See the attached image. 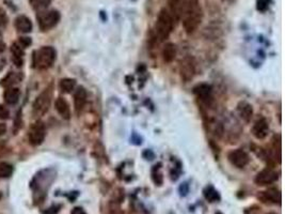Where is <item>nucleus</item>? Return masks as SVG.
Segmentation results:
<instances>
[{
  "instance_id": "ddd939ff",
  "label": "nucleus",
  "mask_w": 285,
  "mask_h": 214,
  "mask_svg": "<svg viewBox=\"0 0 285 214\" xmlns=\"http://www.w3.org/2000/svg\"><path fill=\"white\" fill-rule=\"evenodd\" d=\"M88 94L84 87H78L74 93V106L76 112H79L84 109V107L87 103Z\"/></svg>"
},
{
  "instance_id": "6e6552de",
  "label": "nucleus",
  "mask_w": 285,
  "mask_h": 214,
  "mask_svg": "<svg viewBox=\"0 0 285 214\" xmlns=\"http://www.w3.org/2000/svg\"><path fill=\"white\" fill-rule=\"evenodd\" d=\"M227 159H229L231 164L233 166H235L236 168L246 167L250 161L248 153H247L243 149H236V150L231 151L229 155H227Z\"/></svg>"
},
{
  "instance_id": "a878e982",
  "label": "nucleus",
  "mask_w": 285,
  "mask_h": 214,
  "mask_svg": "<svg viewBox=\"0 0 285 214\" xmlns=\"http://www.w3.org/2000/svg\"><path fill=\"white\" fill-rule=\"evenodd\" d=\"M256 8L258 11L265 12L269 8V0H257Z\"/></svg>"
},
{
  "instance_id": "9b49d317",
  "label": "nucleus",
  "mask_w": 285,
  "mask_h": 214,
  "mask_svg": "<svg viewBox=\"0 0 285 214\" xmlns=\"http://www.w3.org/2000/svg\"><path fill=\"white\" fill-rule=\"evenodd\" d=\"M269 132V125L266 119L261 118L258 120L255 121L254 125L252 128V134L254 135L257 140H264V138L267 137Z\"/></svg>"
},
{
  "instance_id": "4468645a",
  "label": "nucleus",
  "mask_w": 285,
  "mask_h": 214,
  "mask_svg": "<svg viewBox=\"0 0 285 214\" xmlns=\"http://www.w3.org/2000/svg\"><path fill=\"white\" fill-rule=\"evenodd\" d=\"M14 25L16 30L22 34H29L31 33V30H32V23H31L29 17L25 15L17 16L15 18Z\"/></svg>"
},
{
  "instance_id": "423d86ee",
  "label": "nucleus",
  "mask_w": 285,
  "mask_h": 214,
  "mask_svg": "<svg viewBox=\"0 0 285 214\" xmlns=\"http://www.w3.org/2000/svg\"><path fill=\"white\" fill-rule=\"evenodd\" d=\"M45 136L46 128L43 121L37 120L31 125L28 133V140L32 146H39V144H41L44 140H45Z\"/></svg>"
},
{
  "instance_id": "c756f323",
  "label": "nucleus",
  "mask_w": 285,
  "mask_h": 214,
  "mask_svg": "<svg viewBox=\"0 0 285 214\" xmlns=\"http://www.w3.org/2000/svg\"><path fill=\"white\" fill-rule=\"evenodd\" d=\"M5 23H7V16H5L4 11L2 9H0V28L3 27Z\"/></svg>"
},
{
  "instance_id": "2eb2a0df",
  "label": "nucleus",
  "mask_w": 285,
  "mask_h": 214,
  "mask_svg": "<svg viewBox=\"0 0 285 214\" xmlns=\"http://www.w3.org/2000/svg\"><path fill=\"white\" fill-rule=\"evenodd\" d=\"M56 109L58 111V114L65 120H68L71 118V109H69V105L66 102L65 99L63 98H58L56 100Z\"/></svg>"
},
{
  "instance_id": "6ab92c4d",
  "label": "nucleus",
  "mask_w": 285,
  "mask_h": 214,
  "mask_svg": "<svg viewBox=\"0 0 285 214\" xmlns=\"http://www.w3.org/2000/svg\"><path fill=\"white\" fill-rule=\"evenodd\" d=\"M176 56V47L173 43H167L162 48V58L164 62L170 64L172 62Z\"/></svg>"
},
{
  "instance_id": "bb28decb",
  "label": "nucleus",
  "mask_w": 285,
  "mask_h": 214,
  "mask_svg": "<svg viewBox=\"0 0 285 214\" xmlns=\"http://www.w3.org/2000/svg\"><path fill=\"white\" fill-rule=\"evenodd\" d=\"M9 117H10L9 109L5 106L0 105V119H2V120H5V119H8Z\"/></svg>"
},
{
  "instance_id": "dca6fc26",
  "label": "nucleus",
  "mask_w": 285,
  "mask_h": 214,
  "mask_svg": "<svg viewBox=\"0 0 285 214\" xmlns=\"http://www.w3.org/2000/svg\"><path fill=\"white\" fill-rule=\"evenodd\" d=\"M183 2H184V0H170L169 1V7H170L169 13L171 14V16H172L174 23L179 22L181 20L182 11H183Z\"/></svg>"
},
{
  "instance_id": "7c9ffc66",
  "label": "nucleus",
  "mask_w": 285,
  "mask_h": 214,
  "mask_svg": "<svg viewBox=\"0 0 285 214\" xmlns=\"http://www.w3.org/2000/svg\"><path fill=\"white\" fill-rule=\"evenodd\" d=\"M71 214H87V213L84 209H82L81 207H75L74 209L72 210Z\"/></svg>"
},
{
  "instance_id": "393cba45",
  "label": "nucleus",
  "mask_w": 285,
  "mask_h": 214,
  "mask_svg": "<svg viewBox=\"0 0 285 214\" xmlns=\"http://www.w3.org/2000/svg\"><path fill=\"white\" fill-rule=\"evenodd\" d=\"M13 174V167L5 162L0 163V178H9Z\"/></svg>"
},
{
  "instance_id": "c9c22d12",
  "label": "nucleus",
  "mask_w": 285,
  "mask_h": 214,
  "mask_svg": "<svg viewBox=\"0 0 285 214\" xmlns=\"http://www.w3.org/2000/svg\"><path fill=\"white\" fill-rule=\"evenodd\" d=\"M216 214H222V213H220V212H217V213H216Z\"/></svg>"
},
{
  "instance_id": "a211bd4d",
  "label": "nucleus",
  "mask_w": 285,
  "mask_h": 214,
  "mask_svg": "<svg viewBox=\"0 0 285 214\" xmlns=\"http://www.w3.org/2000/svg\"><path fill=\"white\" fill-rule=\"evenodd\" d=\"M237 111L240 118H242L246 122H249L251 120L252 115H253V108L249 103L240 102L237 105Z\"/></svg>"
},
{
  "instance_id": "5701e85b",
  "label": "nucleus",
  "mask_w": 285,
  "mask_h": 214,
  "mask_svg": "<svg viewBox=\"0 0 285 214\" xmlns=\"http://www.w3.org/2000/svg\"><path fill=\"white\" fill-rule=\"evenodd\" d=\"M59 87L63 93H71L76 87V80L73 78H63L60 80Z\"/></svg>"
},
{
  "instance_id": "f3484780",
  "label": "nucleus",
  "mask_w": 285,
  "mask_h": 214,
  "mask_svg": "<svg viewBox=\"0 0 285 214\" xmlns=\"http://www.w3.org/2000/svg\"><path fill=\"white\" fill-rule=\"evenodd\" d=\"M20 96H21V91L18 88L16 87H9L7 88V90L4 91L3 94V98L5 103L9 104V105H15L18 100H20Z\"/></svg>"
},
{
  "instance_id": "cd10ccee",
  "label": "nucleus",
  "mask_w": 285,
  "mask_h": 214,
  "mask_svg": "<svg viewBox=\"0 0 285 214\" xmlns=\"http://www.w3.org/2000/svg\"><path fill=\"white\" fill-rule=\"evenodd\" d=\"M110 214H123L121 208H120V205L116 201L110 205Z\"/></svg>"
},
{
  "instance_id": "0eeeda50",
  "label": "nucleus",
  "mask_w": 285,
  "mask_h": 214,
  "mask_svg": "<svg viewBox=\"0 0 285 214\" xmlns=\"http://www.w3.org/2000/svg\"><path fill=\"white\" fill-rule=\"evenodd\" d=\"M180 74L184 81L191 80L195 74V62L192 57H185L180 64Z\"/></svg>"
},
{
  "instance_id": "2f4dec72",
  "label": "nucleus",
  "mask_w": 285,
  "mask_h": 214,
  "mask_svg": "<svg viewBox=\"0 0 285 214\" xmlns=\"http://www.w3.org/2000/svg\"><path fill=\"white\" fill-rule=\"evenodd\" d=\"M8 147L5 146V144L3 143H0V156H2V155H4L5 153L8 152Z\"/></svg>"
},
{
  "instance_id": "412c9836",
  "label": "nucleus",
  "mask_w": 285,
  "mask_h": 214,
  "mask_svg": "<svg viewBox=\"0 0 285 214\" xmlns=\"http://www.w3.org/2000/svg\"><path fill=\"white\" fill-rule=\"evenodd\" d=\"M203 195L205 199L208 201V203H218L220 200V194L218 193V191L212 185H208L204 188L203 191Z\"/></svg>"
},
{
  "instance_id": "473e14b6",
  "label": "nucleus",
  "mask_w": 285,
  "mask_h": 214,
  "mask_svg": "<svg viewBox=\"0 0 285 214\" xmlns=\"http://www.w3.org/2000/svg\"><path fill=\"white\" fill-rule=\"evenodd\" d=\"M5 132H7V125H5L4 123L0 122V137L4 134Z\"/></svg>"
},
{
  "instance_id": "7ed1b4c3",
  "label": "nucleus",
  "mask_w": 285,
  "mask_h": 214,
  "mask_svg": "<svg viewBox=\"0 0 285 214\" xmlns=\"http://www.w3.org/2000/svg\"><path fill=\"white\" fill-rule=\"evenodd\" d=\"M56 60V50L52 46H43L33 53V66L39 70H47Z\"/></svg>"
},
{
  "instance_id": "72a5a7b5",
  "label": "nucleus",
  "mask_w": 285,
  "mask_h": 214,
  "mask_svg": "<svg viewBox=\"0 0 285 214\" xmlns=\"http://www.w3.org/2000/svg\"><path fill=\"white\" fill-rule=\"evenodd\" d=\"M3 47H4L3 44L0 43V52H2V50H3Z\"/></svg>"
},
{
  "instance_id": "20e7f679",
  "label": "nucleus",
  "mask_w": 285,
  "mask_h": 214,
  "mask_svg": "<svg viewBox=\"0 0 285 214\" xmlns=\"http://www.w3.org/2000/svg\"><path fill=\"white\" fill-rule=\"evenodd\" d=\"M37 24L42 31L53 29L60 22V13L57 10H45L37 13Z\"/></svg>"
},
{
  "instance_id": "1a4fd4ad",
  "label": "nucleus",
  "mask_w": 285,
  "mask_h": 214,
  "mask_svg": "<svg viewBox=\"0 0 285 214\" xmlns=\"http://www.w3.org/2000/svg\"><path fill=\"white\" fill-rule=\"evenodd\" d=\"M278 180V174L271 168H265L263 171L259 172L254 179V182L257 185L266 186L270 185Z\"/></svg>"
},
{
  "instance_id": "f03ea898",
  "label": "nucleus",
  "mask_w": 285,
  "mask_h": 214,
  "mask_svg": "<svg viewBox=\"0 0 285 214\" xmlns=\"http://www.w3.org/2000/svg\"><path fill=\"white\" fill-rule=\"evenodd\" d=\"M174 21L172 16L169 13V10L161 9L159 14L157 17V22L155 25V33L156 36L159 39V41H166L170 36L171 33L174 28Z\"/></svg>"
},
{
  "instance_id": "39448f33",
  "label": "nucleus",
  "mask_w": 285,
  "mask_h": 214,
  "mask_svg": "<svg viewBox=\"0 0 285 214\" xmlns=\"http://www.w3.org/2000/svg\"><path fill=\"white\" fill-rule=\"evenodd\" d=\"M53 99V88L48 87L37 97L33 103V112L36 116H43L48 111Z\"/></svg>"
},
{
  "instance_id": "e433bc0d",
  "label": "nucleus",
  "mask_w": 285,
  "mask_h": 214,
  "mask_svg": "<svg viewBox=\"0 0 285 214\" xmlns=\"http://www.w3.org/2000/svg\"><path fill=\"white\" fill-rule=\"evenodd\" d=\"M269 214H276V213H269Z\"/></svg>"
},
{
  "instance_id": "f704fd0d",
  "label": "nucleus",
  "mask_w": 285,
  "mask_h": 214,
  "mask_svg": "<svg viewBox=\"0 0 285 214\" xmlns=\"http://www.w3.org/2000/svg\"><path fill=\"white\" fill-rule=\"evenodd\" d=\"M0 199H1V193H0Z\"/></svg>"
},
{
  "instance_id": "aec40b11",
  "label": "nucleus",
  "mask_w": 285,
  "mask_h": 214,
  "mask_svg": "<svg viewBox=\"0 0 285 214\" xmlns=\"http://www.w3.org/2000/svg\"><path fill=\"white\" fill-rule=\"evenodd\" d=\"M11 53H12V59H13L14 64L18 67H21L23 65V56H24L23 47L17 43L12 44Z\"/></svg>"
},
{
  "instance_id": "f257e3e1",
  "label": "nucleus",
  "mask_w": 285,
  "mask_h": 214,
  "mask_svg": "<svg viewBox=\"0 0 285 214\" xmlns=\"http://www.w3.org/2000/svg\"><path fill=\"white\" fill-rule=\"evenodd\" d=\"M203 17V12L199 0H184L181 20L188 35L198 29Z\"/></svg>"
},
{
  "instance_id": "b1692460",
  "label": "nucleus",
  "mask_w": 285,
  "mask_h": 214,
  "mask_svg": "<svg viewBox=\"0 0 285 214\" xmlns=\"http://www.w3.org/2000/svg\"><path fill=\"white\" fill-rule=\"evenodd\" d=\"M20 80H21V76H20V75L14 73V72H11V73H9V74L7 75V76H5V77L2 79L1 85H2L3 87L9 88V87L13 86L14 84L18 83V81H20Z\"/></svg>"
},
{
  "instance_id": "f8f14e48",
  "label": "nucleus",
  "mask_w": 285,
  "mask_h": 214,
  "mask_svg": "<svg viewBox=\"0 0 285 214\" xmlns=\"http://www.w3.org/2000/svg\"><path fill=\"white\" fill-rule=\"evenodd\" d=\"M193 92L200 101L208 103L212 100V87L208 84H199L193 88Z\"/></svg>"
},
{
  "instance_id": "9d476101",
  "label": "nucleus",
  "mask_w": 285,
  "mask_h": 214,
  "mask_svg": "<svg viewBox=\"0 0 285 214\" xmlns=\"http://www.w3.org/2000/svg\"><path fill=\"white\" fill-rule=\"evenodd\" d=\"M258 198L265 204H270V205L281 204V193L275 187H271L264 192H261L258 195Z\"/></svg>"
},
{
  "instance_id": "c85d7f7f",
  "label": "nucleus",
  "mask_w": 285,
  "mask_h": 214,
  "mask_svg": "<svg viewBox=\"0 0 285 214\" xmlns=\"http://www.w3.org/2000/svg\"><path fill=\"white\" fill-rule=\"evenodd\" d=\"M20 45L24 47H28L31 45V39L28 36H21L20 37Z\"/></svg>"
},
{
  "instance_id": "4be33fe9",
  "label": "nucleus",
  "mask_w": 285,
  "mask_h": 214,
  "mask_svg": "<svg viewBox=\"0 0 285 214\" xmlns=\"http://www.w3.org/2000/svg\"><path fill=\"white\" fill-rule=\"evenodd\" d=\"M52 1L53 0H29V3L31 5V8L39 13V12L47 10Z\"/></svg>"
}]
</instances>
